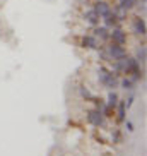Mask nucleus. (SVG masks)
Wrapping results in <instances>:
<instances>
[{
    "label": "nucleus",
    "mask_w": 147,
    "mask_h": 156,
    "mask_svg": "<svg viewBox=\"0 0 147 156\" xmlns=\"http://www.w3.org/2000/svg\"><path fill=\"white\" fill-rule=\"evenodd\" d=\"M91 103L94 105V108H97V110H101L103 106L106 105V101H104V98H101V96H96L94 94V98L91 100Z\"/></svg>",
    "instance_id": "18"
},
{
    "label": "nucleus",
    "mask_w": 147,
    "mask_h": 156,
    "mask_svg": "<svg viewBox=\"0 0 147 156\" xmlns=\"http://www.w3.org/2000/svg\"><path fill=\"white\" fill-rule=\"evenodd\" d=\"M115 120L118 124H123L127 120V106H125V100H121V98H120L118 105L115 108Z\"/></svg>",
    "instance_id": "9"
},
{
    "label": "nucleus",
    "mask_w": 147,
    "mask_h": 156,
    "mask_svg": "<svg viewBox=\"0 0 147 156\" xmlns=\"http://www.w3.org/2000/svg\"><path fill=\"white\" fill-rule=\"evenodd\" d=\"M135 86H137V83H133V81L128 77V76H121V77H120V84H118V87H121L123 91L132 93L133 89H135Z\"/></svg>",
    "instance_id": "11"
},
{
    "label": "nucleus",
    "mask_w": 147,
    "mask_h": 156,
    "mask_svg": "<svg viewBox=\"0 0 147 156\" xmlns=\"http://www.w3.org/2000/svg\"><path fill=\"white\" fill-rule=\"evenodd\" d=\"M137 4H138V0H116L115 5H118L120 9L125 10V12H132Z\"/></svg>",
    "instance_id": "12"
},
{
    "label": "nucleus",
    "mask_w": 147,
    "mask_h": 156,
    "mask_svg": "<svg viewBox=\"0 0 147 156\" xmlns=\"http://www.w3.org/2000/svg\"><path fill=\"white\" fill-rule=\"evenodd\" d=\"M82 21L86 24H89L91 28H94V26H97V24H101V17H99L91 7H87V9L82 12Z\"/></svg>",
    "instance_id": "7"
},
{
    "label": "nucleus",
    "mask_w": 147,
    "mask_h": 156,
    "mask_svg": "<svg viewBox=\"0 0 147 156\" xmlns=\"http://www.w3.org/2000/svg\"><path fill=\"white\" fill-rule=\"evenodd\" d=\"M106 105L111 106L113 110L116 108V105H118V101H120V94L116 93V89H113V91H108V96H106Z\"/></svg>",
    "instance_id": "13"
},
{
    "label": "nucleus",
    "mask_w": 147,
    "mask_h": 156,
    "mask_svg": "<svg viewBox=\"0 0 147 156\" xmlns=\"http://www.w3.org/2000/svg\"><path fill=\"white\" fill-rule=\"evenodd\" d=\"M135 60H137L140 65L145 64V60H147V50H145V45H140L137 46V50H135Z\"/></svg>",
    "instance_id": "15"
},
{
    "label": "nucleus",
    "mask_w": 147,
    "mask_h": 156,
    "mask_svg": "<svg viewBox=\"0 0 147 156\" xmlns=\"http://www.w3.org/2000/svg\"><path fill=\"white\" fill-rule=\"evenodd\" d=\"M130 24H132V33L133 34H137V36H145L147 33V24H145V17L140 14L133 16L132 19H130Z\"/></svg>",
    "instance_id": "5"
},
{
    "label": "nucleus",
    "mask_w": 147,
    "mask_h": 156,
    "mask_svg": "<svg viewBox=\"0 0 147 156\" xmlns=\"http://www.w3.org/2000/svg\"><path fill=\"white\" fill-rule=\"evenodd\" d=\"M101 24L103 26H106L108 29L115 28V26H120V21H118V16L113 12V9H111L110 14H106L104 17H101Z\"/></svg>",
    "instance_id": "10"
},
{
    "label": "nucleus",
    "mask_w": 147,
    "mask_h": 156,
    "mask_svg": "<svg viewBox=\"0 0 147 156\" xmlns=\"http://www.w3.org/2000/svg\"><path fill=\"white\" fill-rule=\"evenodd\" d=\"M110 41L116 43V45H127L128 43V33L127 29H123L121 26H115L110 29Z\"/></svg>",
    "instance_id": "2"
},
{
    "label": "nucleus",
    "mask_w": 147,
    "mask_h": 156,
    "mask_svg": "<svg viewBox=\"0 0 147 156\" xmlns=\"http://www.w3.org/2000/svg\"><path fill=\"white\" fill-rule=\"evenodd\" d=\"M79 45L82 46L84 50L97 51L99 48H101L103 43H99V40H97L94 34H91V33H86V34H82V36H80V43H79Z\"/></svg>",
    "instance_id": "4"
},
{
    "label": "nucleus",
    "mask_w": 147,
    "mask_h": 156,
    "mask_svg": "<svg viewBox=\"0 0 147 156\" xmlns=\"http://www.w3.org/2000/svg\"><path fill=\"white\" fill-rule=\"evenodd\" d=\"M111 142H115V144H120L121 142V130L118 127H115L111 130Z\"/></svg>",
    "instance_id": "17"
},
{
    "label": "nucleus",
    "mask_w": 147,
    "mask_h": 156,
    "mask_svg": "<svg viewBox=\"0 0 147 156\" xmlns=\"http://www.w3.org/2000/svg\"><path fill=\"white\" fill-rule=\"evenodd\" d=\"M101 113H103V117H104L106 120L115 119V110H113L111 106H108V105H104V106L101 108Z\"/></svg>",
    "instance_id": "16"
},
{
    "label": "nucleus",
    "mask_w": 147,
    "mask_h": 156,
    "mask_svg": "<svg viewBox=\"0 0 147 156\" xmlns=\"http://www.w3.org/2000/svg\"><path fill=\"white\" fill-rule=\"evenodd\" d=\"M91 9L94 10L99 17H104L106 14H110V12H111L113 4H111L110 0H92Z\"/></svg>",
    "instance_id": "6"
},
{
    "label": "nucleus",
    "mask_w": 147,
    "mask_h": 156,
    "mask_svg": "<svg viewBox=\"0 0 147 156\" xmlns=\"http://www.w3.org/2000/svg\"><path fill=\"white\" fill-rule=\"evenodd\" d=\"M86 120H87V124L92 125V127H104V122H106V119L103 117L101 110H97L94 106L86 112Z\"/></svg>",
    "instance_id": "3"
},
{
    "label": "nucleus",
    "mask_w": 147,
    "mask_h": 156,
    "mask_svg": "<svg viewBox=\"0 0 147 156\" xmlns=\"http://www.w3.org/2000/svg\"><path fill=\"white\" fill-rule=\"evenodd\" d=\"M104 50L106 53H108V57L111 58V62L113 60H120V58H123V57H127L128 53H127V46L123 45H116V43H104Z\"/></svg>",
    "instance_id": "1"
},
{
    "label": "nucleus",
    "mask_w": 147,
    "mask_h": 156,
    "mask_svg": "<svg viewBox=\"0 0 147 156\" xmlns=\"http://www.w3.org/2000/svg\"><path fill=\"white\" fill-rule=\"evenodd\" d=\"M79 96L82 98L84 101H89V103H91V100L94 98V93H92L86 84H80V86H79Z\"/></svg>",
    "instance_id": "14"
},
{
    "label": "nucleus",
    "mask_w": 147,
    "mask_h": 156,
    "mask_svg": "<svg viewBox=\"0 0 147 156\" xmlns=\"http://www.w3.org/2000/svg\"><path fill=\"white\" fill-rule=\"evenodd\" d=\"M123 124H125V129H127L128 132H133V130H135V127H133V124L130 122V120H125Z\"/></svg>",
    "instance_id": "19"
},
{
    "label": "nucleus",
    "mask_w": 147,
    "mask_h": 156,
    "mask_svg": "<svg viewBox=\"0 0 147 156\" xmlns=\"http://www.w3.org/2000/svg\"><path fill=\"white\" fill-rule=\"evenodd\" d=\"M138 4H147V0H138Z\"/></svg>",
    "instance_id": "20"
},
{
    "label": "nucleus",
    "mask_w": 147,
    "mask_h": 156,
    "mask_svg": "<svg viewBox=\"0 0 147 156\" xmlns=\"http://www.w3.org/2000/svg\"><path fill=\"white\" fill-rule=\"evenodd\" d=\"M91 34H94V36L99 40V43H103V45L110 41V29L106 28V26H103V24H97V26H94Z\"/></svg>",
    "instance_id": "8"
}]
</instances>
